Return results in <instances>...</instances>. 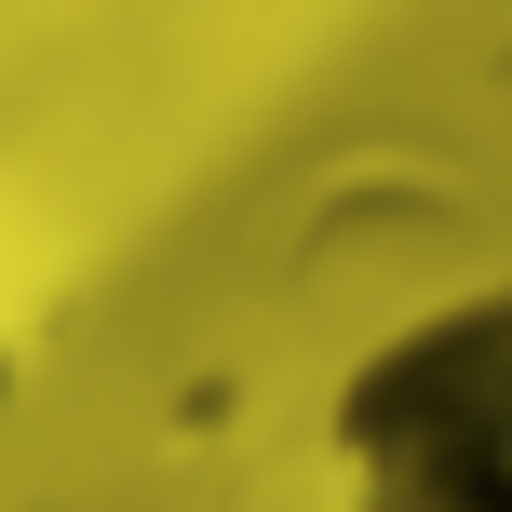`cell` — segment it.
<instances>
[{
    "mask_svg": "<svg viewBox=\"0 0 512 512\" xmlns=\"http://www.w3.org/2000/svg\"><path fill=\"white\" fill-rule=\"evenodd\" d=\"M337 512H512V297L405 324L337 391Z\"/></svg>",
    "mask_w": 512,
    "mask_h": 512,
    "instance_id": "obj_1",
    "label": "cell"
}]
</instances>
